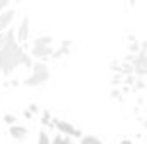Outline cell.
<instances>
[{
  "label": "cell",
  "instance_id": "obj_1",
  "mask_svg": "<svg viewBox=\"0 0 147 144\" xmlns=\"http://www.w3.org/2000/svg\"><path fill=\"white\" fill-rule=\"evenodd\" d=\"M30 70H32V73L22 82V85L36 88V86H41V85H44L46 82H49L51 70H49V66L46 65L44 61H34Z\"/></svg>",
  "mask_w": 147,
  "mask_h": 144
},
{
  "label": "cell",
  "instance_id": "obj_2",
  "mask_svg": "<svg viewBox=\"0 0 147 144\" xmlns=\"http://www.w3.org/2000/svg\"><path fill=\"white\" fill-rule=\"evenodd\" d=\"M26 53H27V51L24 49V46L19 44V46L15 48V51L12 53V56L7 59V63H5V66H3V70H2V75H3V76H10V75L17 70V66L22 65V58H24Z\"/></svg>",
  "mask_w": 147,
  "mask_h": 144
},
{
  "label": "cell",
  "instance_id": "obj_3",
  "mask_svg": "<svg viewBox=\"0 0 147 144\" xmlns=\"http://www.w3.org/2000/svg\"><path fill=\"white\" fill-rule=\"evenodd\" d=\"M53 126L63 134V136H71V137H83V132L81 129H78L76 126H73L71 122L68 120H63V119H53Z\"/></svg>",
  "mask_w": 147,
  "mask_h": 144
},
{
  "label": "cell",
  "instance_id": "obj_4",
  "mask_svg": "<svg viewBox=\"0 0 147 144\" xmlns=\"http://www.w3.org/2000/svg\"><path fill=\"white\" fill-rule=\"evenodd\" d=\"M29 36H30V19L27 15H24L19 22V26L15 29V41L17 44H26L29 41Z\"/></svg>",
  "mask_w": 147,
  "mask_h": 144
},
{
  "label": "cell",
  "instance_id": "obj_5",
  "mask_svg": "<svg viewBox=\"0 0 147 144\" xmlns=\"http://www.w3.org/2000/svg\"><path fill=\"white\" fill-rule=\"evenodd\" d=\"M53 53H54L53 46H47V48H32L29 56L32 59H37V61H44V59L53 56Z\"/></svg>",
  "mask_w": 147,
  "mask_h": 144
},
{
  "label": "cell",
  "instance_id": "obj_6",
  "mask_svg": "<svg viewBox=\"0 0 147 144\" xmlns=\"http://www.w3.org/2000/svg\"><path fill=\"white\" fill-rule=\"evenodd\" d=\"M15 17V10L14 9H7L0 14V32H5L10 29V24L14 22Z\"/></svg>",
  "mask_w": 147,
  "mask_h": 144
},
{
  "label": "cell",
  "instance_id": "obj_7",
  "mask_svg": "<svg viewBox=\"0 0 147 144\" xmlns=\"http://www.w3.org/2000/svg\"><path fill=\"white\" fill-rule=\"evenodd\" d=\"M71 39H64V41H61L58 49H54V53H53V59H59V58L66 56V54H69L71 53Z\"/></svg>",
  "mask_w": 147,
  "mask_h": 144
},
{
  "label": "cell",
  "instance_id": "obj_8",
  "mask_svg": "<svg viewBox=\"0 0 147 144\" xmlns=\"http://www.w3.org/2000/svg\"><path fill=\"white\" fill-rule=\"evenodd\" d=\"M9 132H10V136L17 139V141H26V137H27V127L26 126H20V124H15V126H10L9 127Z\"/></svg>",
  "mask_w": 147,
  "mask_h": 144
},
{
  "label": "cell",
  "instance_id": "obj_9",
  "mask_svg": "<svg viewBox=\"0 0 147 144\" xmlns=\"http://www.w3.org/2000/svg\"><path fill=\"white\" fill-rule=\"evenodd\" d=\"M54 37L51 34H44V36H37L34 41H32V48H47V46H53Z\"/></svg>",
  "mask_w": 147,
  "mask_h": 144
},
{
  "label": "cell",
  "instance_id": "obj_10",
  "mask_svg": "<svg viewBox=\"0 0 147 144\" xmlns=\"http://www.w3.org/2000/svg\"><path fill=\"white\" fill-rule=\"evenodd\" d=\"M37 144H51V137L44 129L39 130V134H37Z\"/></svg>",
  "mask_w": 147,
  "mask_h": 144
},
{
  "label": "cell",
  "instance_id": "obj_11",
  "mask_svg": "<svg viewBox=\"0 0 147 144\" xmlns=\"http://www.w3.org/2000/svg\"><path fill=\"white\" fill-rule=\"evenodd\" d=\"M41 122H42V126H53V115L49 110L41 112Z\"/></svg>",
  "mask_w": 147,
  "mask_h": 144
},
{
  "label": "cell",
  "instance_id": "obj_12",
  "mask_svg": "<svg viewBox=\"0 0 147 144\" xmlns=\"http://www.w3.org/2000/svg\"><path fill=\"white\" fill-rule=\"evenodd\" d=\"M98 143H100V139H98L96 136H91V134L83 136V137L80 139V144H98Z\"/></svg>",
  "mask_w": 147,
  "mask_h": 144
},
{
  "label": "cell",
  "instance_id": "obj_13",
  "mask_svg": "<svg viewBox=\"0 0 147 144\" xmlns=\"http://www.w3.org/2000/svg\"><path fill=\"white\" fill-rule=\"evenodd\" d=\"M51 144H73L71 137H64V136H54L51 139Z\"/></svg>",
  "mask_w": 147,
  "mask_h": 144
},
{
  "label": "cell",
  "instance_id": "obj_14",
  "mask_svg": "<svg viewBox=\"0 0 147 144\" xmlns=\"http://www.w3.org/2000/svg\"><path fill=\"white\" fill-rule=\"evenodd\" d=\"M3 122H5V124H9V127H10V126H15V124H17V115L5 114V115H3Z\"/></svg>",
  "mask_w": 147,
  "mask_h": 144
},
{
  "label": "cell",
  "instance_id": "obj_15",
  "mask_svg": "<svg viewBox=\"0 0 147 144\" xmlns=\"http://www.w3.org/2000/svg\"><path fill=\"white\" fill-rule=\"evenodd\" d=\"M32 65H34V59H32V58L29 56V53H26V54H24V58H22V65H20V66H26V68H32Z\"/></svg>",
  "mask_w": 147,
  "mask_h": 144
},
{
  "label": "cell",
  "instance_id": "obj_16",
  "mask_svg": "<svg viewBox=\"0 0 147 144\" xmlns=\"http://www.w3.org/2000/svg\"><path fill=\"white\" fill-rule=\"evenodd\" d=\"M139 48H140L139 39H135V41H130V43H129V51H130L132 54H137V53H139Z\"/></svg>",
  "mask_w": 147,
  "mask_h": 144
},
{
  "label": "cell",
  "instance_id": "obj_17",
  "mask_svg": "<svg viewBox=\"0 0 147 144\" xmlns=\"http://www.w3.org/2000/svg\"><path fill=\"white\" fill-rule=\"evenodd\" d=\"M122 83H123V76H122L120 73H117V75L112 76V85L113 86H118V85H122Z\"/></svg>",
  "mask_w": 147,
  "mask_h": 144
},
{
  "label": "cell",
  "instance_id": "obj_18",
  "mask_svg": "<svg viewBox=\"0 0 147 144\" xmlns=\"http://www.w3.org/2000/svg\"><path fill=\"white\" fill-rule=\"evenodd\" d=\"M134 88H135V90H144V88H146V80H144V78H135Z\"/></svg>",
  "mask_w": 147,
  "mask_h": 144
},
{
  "label": "cell",
  "instance_id": "obj_19",
  "mask_svg": "<svg viewBox=\"0 0 147 144\" xmlns=\"http://www.w3.org/2000/svg\"><path fill=\"white\" fill-rule=\"evenodd\" d=\"M123 83L134 86V83H135V76H134V75H130V76H123Z\"/></svg>",
  "mask_w": 147,
  "mask_h": 144
},
{
  "label": "cell",
  "instance_id": "obj_20",
  "mask_svg": "<svg viewBox=\"0 0 147 144\" xmlns=\"http://www.w3.org/2000/svg\"><path fill=\"white\" fill-rule=\"evenodd\" d=\"M9 5H10V2H9V0H0V12L7 10V9H9Z\"/></svg>",
  "mask_w": 147,
  "mask_h": 144
},
{
  "label": "cell",
  "instance_id": "obj_21",
  "mask_svg": "<svg viewBox=\"0 0 147 144\" xmlns=\"http://www.w3.org/2000/svg\"><path fill=\"white\" fill-rule=\"evenodd\" d=\"M27 110H29L30 114L34 115V114H37V112H39V107H37V105H36V103H30L29 107H27Z\"/></svg>",
  "mask_w": 147,
  "mask_h": 144
},
{
  "label": "cell",
  "instance_id": "obj_22",
  "mask_svg": "<svg viewBox=\"0 0 147 144\" xmlns=\"http://www.w3.org/2000/svg\"><path fill=\"white\" fill-rule=\"evenodd\" d=\"M110 95H112V98H120V95H122V93H120V90H117V88H113Z\"/></svg>",
  "mask_w": 147,
  "mask_h": 144
},
{
  "label": "cell",
  "instance_id": "obj_23",
  "mask_svg": "<svg viewBox=\"0 0 147 144\" xmlns=\"http://www.w3.org/2000/svg\"><path fill=\"white\" fill-rule=\"evenodd\" d=\"M3 44H5V32H0V49L3 48Z\"/></svg>",
  "mask_w": 147,
  "mask_h": 144
},
{
  "label": "cell",
  "instance_id": "obj_24",
  "mask_svg": "<svg viewBox=\"0 0 147 144\" xmlns=\"http://www.w3.org/2000/svg\"><path fill=\"white\" fill-rule=\"evenodd\" d=\"M24 117H26L27 120H29V119H32V114H30V112H29V110H27V109L24 110Z\"/></svg>",
  "mask_w": 147,
  "mask_h": 144
},
{
  "label": "cell",
  "instance_id": "obj_25",
  "mask_svg": "<svg viewBox=\"0 0 147 144\" xmlns=\"http://www.w3.org/2000/svg\"><path fill=\"white\" fill-rule=\"evenodd\" d=\"M118 144H134V143L130 141V139H122V141H120Z\"/></svg>",
  "mask_w": 147,
  "mask_h": 144
},
{
  "label": "cell",
  "instance_id": "obj_26",
  "mask_svg": "<svg viewBox=\"0 0 147 144\" xmlns=\"http://www.w3.org/2000/svg\"><path fill=\"white\" fill-rule=\"evenodd\" d=\"M10 86H19V80H10Z\"/></svg>",
  "mask_w": 147,
  "mask_h": 144
},
{
  "label": "cell",
  "instance_id": "obj_27",
  "mask_svg": "<svg viewBox=\"0 0 147 144\" xmlns=\"http://www.w3.org/2000/svg\"><path fill=\"white\" fill-rule=\"evenodd\" d=\"M98 144H103V143H102V141H100V143H98Z\"/></svg>",
  "mask_w": 147,
  "mask_h": 144
}]
</instances>
